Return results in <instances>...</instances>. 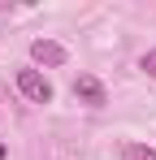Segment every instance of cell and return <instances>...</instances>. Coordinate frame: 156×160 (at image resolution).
<instances>
[{"instance_id":"1","label":"cell","mask_w":156,"mask_h":160,"mask_svg":"<svg viewBox=\"0 0 156 160\" xmlns=\"http://www.w3.org/2000/svg\"><path fill=\"white\" fill-rule=\"evenodd\" d=\"M18 91H22L30 104H52V82L39 69H18Z\"/></svg>"},{"instance_id":"2","label":"cell","mask_w":156,"mask_h":160,"mask_svg":"<svg viewBox=\"0 0 156 160\" xmlns=\"http://www.w3.org/2000/svg\"><path fill=\"white\" fill-rule=\"evenodd\" d=\"M74 95L82 100V104H91V108L108 104V91H104V82L96 78V74H78V78H74Z\"/></svg>"},{"instance_id":"3","label":"cell","mask_w":156,"mask_h":160,"mask_svg":"<svg viewBox=\"0 0 156 160\" xmlns=\"http://www.w3.org/2000/svg\"><path fill=\"white\" fill-rule=\"evenodd\" d=\"M30 56H35L39 65H52V69L70 61V52H65V48H61L56 39H35V43H30Z\"/></svg>"},{"instance_id":"4","label":"cell","mask_w":156,"mask_h":160,"mask_svg":"<svg viewBox=\"0 0 156 160\" xmlns=\"http://www.w3.org/2000/svg\"><path fill=\"white\" fill-rule=\"evenodd\" d=\"M122 160H156V152H152V147H139V143H130L126 152H122Z\"/></svg>"},{"instance_id":"5","label":"cell","mask_w":156,"mask_h":160,"mask_svg":"<svg viewBox=\"0 0 156 160\" xmlns=\"http://www.w3.org/2000/svg\"><path fill=\"white\" fill-rule=\"evenodd\" d=\"M139 65H143V74H152V78H156V52H143Z\"/></svg>"}]
</instances>
